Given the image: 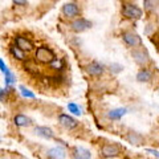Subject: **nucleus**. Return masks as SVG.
I'll list each match as a JSON object with an SVG mask.
<instances>
[{
  "instance_id": "obj_8",
  "label": "nucleus",
  "mask_w": 159,
  "mask_h": 159,
  "mask_svg": "<svg viewBox=\"0 0 159 159\" xmlns=\"http://www.w3.org/2000/svg\"><path fill=\"white\" fill-rule=\"evenodd\" d=\"M90 27H92V23L86 19H84V17L73 20L72 24H70V28L74 32H84V31H86V29H89Z\"/></svg>"
},
{
  "instance_id": "obj_18",
  "label": "nucleus",
  "mask_w": 159,
  "mask_h": 159,
  "mask_svg": "<svg viewBox=\"0 0 159 159\" xmlns=\"http://www.w3.org/2000/svg\"><path fill=\"white\" fill-rule=\"evenodd\" d=\"M127 141L130 142V143H133V145H142L143 143V138H142V135H139L138 133H130L127 135Z\"/></svg>"
},
{
  "instance_id": "obj_17",
  "label": "nucleus",
  "mask_w": 159,
  "mask_h": 159,
  "mask_svg": "<svg viewBox=\"0 0 159 159\" xmlns=\"http://www.w3.org/2000/svg\"><path fill=\"white\" fill-rule=\"evenodd\" d=\"M137 80L139 82H148L151 80V72H148L147 69H142L141 72H138Z\"/></svg>"
},
{
  "instance_id": "obj_25",
  "label": "nucleus",
  "mask_w": 159,
  "mask_h": 159,
  "mask_svg": "<svg viewBox=\"0 0 159 159\" xmlns=\"http://www.w3.org/2000/svg\"><path fill=\"white\" fill-rule=\"evenodd\" d=\"M0 70H2V73L4 74V76H8V74H11V73H12V72L7 68V65L4 64V61H3L2 58H0Z\"/></svg>"
},
{
  "instance_id": "obj_27",
  "label": "nucleus",
  "mask_w": 159,
  "mask_h": 159,
  "mask_svg": "<svg viewBox=\"0 0 159 159\" xmlns=\"http://www.w3.org/2000/svg\"><path fill=\"white\" fill-rule=\"evenodd\" d=\"M146 151H147V152H150V154H152L154 157L159 158V151H158V150H154V148H146Z\"/></svg>"
},
{
  "instance_id": "obj_10",
  "label": "nucleus",
  "mask_w": 159,
  "mask_h": 159,
  "mask_svg": "<svg viewBox=\"0 0 159 159\" xmlns=\"http://www.w3.org/2000/svg\"><path fill=\"white\" fill-rule=\"evenodd\" d=\"M86 72L93 77H99L103 74V65L97 61H92L89 65L86 66Z\"/></svg>"
},
{
  "instance_id": "obj_12",
  "label": "nucleus",
  "mask_w": 159,
  "mask_h": 159,
  "mask_svg": "<svg viewBox=\"0 0 159 159\" xmlns=\"http://www.w3.org/2000/svg\"><path fill=\"white\" fill-rule=\"evenodd\" d=\"M47 155L49 159H65L66 151L61 147H52L47 151Z\"/></svg>"
},
{
  "instance_id": "obj_23",
  "label": "nucleus",
  "mask_w": 159,
  "mask_h": 159,
  "mask_svg": "<svg viewBox=\"0 0 159 159\" xmlns=\"http://www.w3.org/2000/svg\"><path fill=\"white\" fill-rule=\"evenodd\" d=\"M15 82H16V77H15V74H13V73H11V74H8V76H6V80H4L6 88H11V85H13Z\"/></svg>"
},
{
  "instance_id": "obj_14",
  "label": "nucleus",
  "mask_w": 159,
  "mask_h": 159,
  "mask_svg": "<svg viewBox=\"0 0 159 159\" xmlns=\"http://www.w3.org/2000/svg\"><path fill=\"white\" fill-rule=\"evenodd\" d=\"M34 133H36L39 137L45 138V139H52L54 137L53 130L51 127H47V126H37L34 129Z\"/></svg>"
},
{
  "instance_id": "obj_4",
  "label": "nucleus",
  "mask_w": 159,
  "mask_h": 159,
  "mask_svg": "<svg viewBox=\"0 0 159 159\" xmlns=\"http://www.w3.org/2000/svg\"><path fill=\"white\" fill-rule=\"evenodd\" d=\"M121 154V147L114 143H105L101 147V155L103 158H116Z\"/></svg>"
},
{
  "instance_id": "obj_26",
  "label": "nucleus",
  "mask_w": 159,
  "mask_h": 159,
  "mask_svg": "<svg viewBox=\"0 0 159 159\" xmlns=\"http://www.w3.org/2000/svg\"><path fill=\"white\" fill-rule=\"evenodd\" d=\"M8 92H11V90H9V89H0V99H4V97H6L7 96V93Z\"/></svg>"
},
{
  "instance_id": "obj_11",
  "label": "nucleus",
  "mask_w": 159,
  "mask_h": 159,
  "mask_svg": "<svg viewBox=\"0 0 159 159\" xmlns=\"http://www.w3.org/2000/svg\"><path fill=\"white\" fill-rule=\"evenodd\" d=\"M72 157L73 159H92V152L85 147H74Z\"/></svg>"
},
{
  "instance_id": "obj_6",
  "label": "nucleus",
  "mask_w": 159,
  "mask_h": 159,
  "mask_svg": "<svg viewBox=\"0 0 159 159\" xmlns=\"http://www.w3.org/2000/svg\"><path fill=\"white\" fill-rule=\"evenodd\" d=\"M61 12H62V15L65 17L74 19V17H77L80 15V8H78V6L76 3H66V4H64L62 6Z\"/></svg>"
},
{
  "instance_id": "obj_21",
  "label": "nucleus",
  "mask_w": 159,
  "mask_h": 159,
  "mask_svg": "<svg viewBox=\"0 0 159 159\" xmlns=\"http://www.w3.org/2000/svg\"><path fill=\"white\" fill-rule=\"evenodd\" d=\"M68 109H69V111H70L72 114H74V116H81L82 111H81V107H80L78 105H76V103H68Z\"/></svg>"
},
{
  "instance_id": "obj_2",
  "label": "nucleus",
  "mask_w": 159,
  "mask_h": 159,
  "mask_svg": "<svg viewBox=\"0 0 159 159\" xmlns=\"http://www.w3.org/2000/svg\"><path fill=\"white\" fill-rule=\"evenodd\" d=\"M122 15L125 16L126 19H134V20H137V19H141L142 16V9L137 7V6H134V4H123V7H122Z\"/></svg>"
},
{
  "instance_id": "obj_3",
  "label": "nucleus",
  "mask_w": 159,
  "mask_h": 159,
  "mask_svg": "<svg viewBox=\"0 0 159 159\" xmlns=\"http://www.w3.org/2000/svg\"><path fill=\"white\" fill-rule=\"evenodd\" d=\"M122 40L125 41V44H126L127 47H131V48H135V47H141L142 45L141 37H139L137 33L131 32V31L123 32L122 33Z\"/></svg>"
},
{
  "instance_id": "obj_19",
  "label": "nucleus",
  "mask_w": 159,
  "mask_h": 159,
  "mask_svg": "<svg viewBox=\"0 0 159 159\" xmlns=\"http://www.w3.org/2000/svg\"><path fill=\"white\" fill-rule=\"evenodd\" d=\"M158 6V0H143V7L147 12H152L157 9Z\"/></svg>"
},
{
  "instance_id": "obj_22",
  "label": "nucleus",
  "mask_w": 159,
  "mask_h": 159,
  "mask_svg": "<svg viewBox=\"0 0 159 159\" xmlns=\"http://www.w3.org/2000/svg\"><path fill=\"white\" fill-rule=\"evenodd\" d=\"M19 90H20V93H21V96H23V97H25V98H31V99H33L34 97H36L31 90H28V89H27L25 86H23V85L19 88Z\"/></svg>"
},
{
  "instance_id": "obj_20",
  "label": "nucleus",
  "mask_w": 159,
  "mask_h": 159,
  "mask_svg": "<svg viewBox=\"0 0 159 159\" xmlns=\"http://www.w3.org/2000/svg\"><path fill=\"white\" fill-rule=\"evenodd\" d=\"M49 65H51V68L54 69V70H62V69L65 68V62H64L62 58H54Z\"/></svg>"
},
{
  "instance_id": "obj_5",
  "label": "nucleus",
  "mask_w": 159,
  "mask_h": 159,
  "mask_svg": "<svg viewBox=\"0 0 159 159\" xmlns=\"http://www.w3.org/2000/svg\"><path fill=\"white\" fill-rule=\"evenodd\" d=\"M15 45H16L19 49H21L24 53H25V52H31V51H33V49H34L33 43L29 39L24 37V36H16V37H15Z\"/></svg>"
},
{
  "instance_id": "obj_16",
  "label": "nucleus",
  "mask_w": 159,
  "mask_h": 159,
  "mask_svg": "<svg viewBox=\"0 0 159 159\" xmlns=\"http://www.w3.org/2000/svg\"><path fill=\"white\" fill-rule=\"evenodd\" d=\"M9 53H11L15 58L20 60V61H24V60H25V53H24L21 49H19L16 45H12L9 48Z\"/></svg>"
},
{
  "instance_id": "obj_1",
  "label": "nucleus",
  "mask_w": 159,
  "mask_h": 159,
  "mask_svg": "<svg viewBox=\"0 0 159 159\" xmlns=\"http://www.w3.org/2000/svg\"><path fill=\"white\" fill-rule=\"evenodd\" d=\"M54 58V52L48 47H40L34 52V60L40 64H51Z\"/></svg>"
},
{
  "instance_id": "obj_28",
  "label": "nucleus",
  "mask_w": 159,
  "mask_h": 159,
  "mask_svg": "<svg viewBox=\"0 0 159 159\" xmlns=\"http://www.w3.org/2000/svg\"><path fill=\"white\" fill-rule=\"evenodd\" d=\"M15 4H17V6H25L28 0H12Z\"/></svg>"
},
{
  "instance_id": "obj_15",
  "label": "nucleus",
  "mask_w": 159,
  "mask_h": 159,
  "mask_svg": "<svg viewBox=\"0 0 159 159\" xmlns=\"http://www.w3.org/2000/svg\"><path fill=\"white\" fill-rule=\"evenodd\" d=\"M127 113V109L126 107H117V109H113L107 113V118L110 119H119L122 118L125 114Z\"/></svg>"
},
{
  "instance_id": "obj_7",
  "label": "nucleus",
  "mask_w": 159,
  "mask_h": 159,
  "mask_svg": "<svg viewBox=\"0 0 159 159\" xmlns=\"http://www.w3.org/2000/svg\"><path fill=\"white\" fill-rule=\"evenodd\" d=\"M58 122L62 127L68 129V130H73L78 126V122L74 119L73 117H70L69 114H60L58 116Z\"/></svg>"
},
{
  "instance_id": "obj_24",
  "label": "nucleus",
  "mask_w": 159,
  "mask_h": 159,
  "mask_svg": "<svg viewBox=\"0 0 159 159\" xmlns=\"http://www.w3.org/2000/svg\"><path fill=\"white\" fill-rule=\"evenodd\" d=\"M109 68H110V72L114 73V74L121 73V72H122V69H123V66L121 65V64H117V62H111Z\"/></svg>"
},
{
  "instance_id": "obj_9",
  "label": "nucleus",
  "mask_w": 159,
  "mask_h": 159,
  "mask_svg": "<svg viewBox=\"0 0 159 159\" xmlns=\"http://www.w3.org/2000/svg\"><path fill=\"white\" fill-rule=\"evenodd\" d=\"M131 56L134 58V61H135L137 64H139V65H146V64L148 62V60H150L147 52L143 51V49H134V51L131 52Z\"/></svg>"
},
{
  "instance_id": "obj_13",
  "label": "nucleus",
  "mask_w": 159,
  "mask_h": 159,
  "mask_svg": "<svg viewBox=\"0 0 159 159\" xmlns=\"http://www.w3.org/2000/svg\"><path fill=\"white\" fill-rule=\"evenodd\" d=\"M13 123L17 127H28L32 125V119L27 116H24V114H16L13 117Z\"/></svg>"
}]
</instances>
